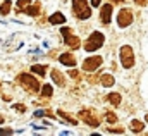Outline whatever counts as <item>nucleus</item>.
<instances>
[{
    "mask_svg": "<svg viewBox=\"0 0 148 136\" xmlns=\"http://www.w3.org/2000/svg\"><path fill=\"white\" fill-rule=\"evenodd\" d=\"M73 12L77 19H90L91 9L88 7V0H73Z\"/></svg>",
    "mask_w": 148,
    "mask_h": 136,
    "instance_id": "f257e3e1",
    "label": "nucleus"
},
{
    "mask_svg": "<svg viewBox=\"0 0 148 136\" xmlns=\"http://www.w3.org/2000/svg\"><path fill=\"white\" fill-rule=\"evenodd\" d=\"M103 34L100 33V31H93V33L90 34V38L86 40V43H84V50L86 52H95V50H98L102 45H103Z\"/></svg>",
    "mask_w": 148,
    "mask_h": 136,
    "instance_id": "f03ea898",
    "label": "nucleus"
},
{
    "mask_svg": "<svg viewBox=\"0 0 148 136\" xmlns=\"http://www.w3.org/2000/svg\"><path fill=\"white\" fill-rule=\"evenodd\" d=\"M17 81L28 90V91H33V93H36L40 91V84H38V81L31 76V74H26V72H23V74H19V78H17Z\"/></svg>",
    "mask_w": 148,
    "mask_h": 136,
    "instance_id": "7ed1b4c3",
    "label": "nucleus"
},
{
    "mask_svg": "<svg viewBox=\"0 0 148 136\" xmlns=\"http://www.w3.org/2000/svg\"><path fill=\"white\" fill-rule=\"evenodd\" d=\"M121 60H122V67L129 69L134 66V52L129 45L121 47Z\"/></svg>",
    "mask_w": 148,
    "mask_h": 136,
    "instance_id": "20e7f679",
    "label": "nucleus"
},
{
    "mask_svg": "<svg viewBox=\"0 0 148 136\" xmlns=\"http://www.w3.org/2000/svg\"><path fill=\"white\" fill-rule=\"evenodd\" d=\"M60 33L64 36V40H66V45L69 47V48H79V38L77 36H73V31L69 30V28H62L60 30Z\"/></svg>",
    "mask_w": 148,
    "mask_h": 136,
    "instance_id": "39448f33",
    "label": "nucleus"
},
{
    "mask_svg": "<svg viewBox=\"0 0 148 136\" xmlns=\"http://www.w3.org/2000/svg\"><path fill=\"white\" fill-rule=\"evenodd\" d=\"M79 119L84 121V122H86L88 126H91V128H98V124H100V119L93 115V110H81V112H79Z\"/></svg>",
    "mask_w": 148,
    "mask_h": 136,
    "instance_id": "423d86ee",
    "label": "nucleus"
},
{
    "mask_svg": "<svg viewBox=\"0 0 148 136\" xmlns=\"http://www.w3.org/2000/svg\"><path fill=\"white\" fill-rule=\"evenodd\" d=\"M133 23V12L129 10V9H122L119 14H117V24L121 26V28H126V26H129Z\"/></svg>",
    "mask_w": 148,
    "mask_h": 136,
    "instance_id": "0eeeda50",
    "label": "nucleus"
},
{
    "mask_svg": "<svg viewBox=\"0 0 148 136\" xmlns=\"http://www.w3.org/2000/svg\"><path fill=\"white\" fill-rule=\"evenodd\" d=\"M98 66H102V57L97 55V57H90V59H86L84 64H83V69H84V71H95Z\"/></svg>",
    "mask_w": 148,
    "mask_h": 136,
    "instance_id": "6e6552de",
    "label": "nucleus"
},
{
    "mask_svg": "<svg viewBox=\"0 0 148 136\" xmlns=\"http://www.w3.org/2000/svg\"><path fill=\"white\" fill-rule=\"evenodd\" d=\"M112 3H105L103 7H102V10H100V21L103 23V24H109L110 23V17H112Z\"/></svg>",
    "mask_w": 148,
    "mask_h": 136,
    "instance_id": "1a4fd4ad",
    "label": "nucleus"
},
{
    "mask_svg": "<svg viewBox=\"0 0 148 136\" xmlns=\"http://www.w3.org/2000/svg\"><path fill=\"white\" fill-rule=\"evenodd\" d=\"M100 83H102L105 88H110V86H114L115 79H114L112 74H102V76H100Z\"/></svg>",
    "mask_w": 148,
    "mask_h": 136,
    "instance_id": "9d476101",
    "label": "nucleus"
},
{
    "mask_svg": "<svg viewBox=\"0 0 148 136\" xmlns=\"http://www.w3.org/2000/svg\"><path fill=\"white\" fill-rule=\"evenodd\" d=\"M48 21H50V24H62V23H66V16L60 14V12H55V14L50 16Z\"/></svg>",
    "mask_w": 148,
    "mask_h": 136,
    "instance_id": "9b49d317",
    "label": "nucleus"
},
{
    "mask_svg": "<svg viewBox=\"0 0 148 136\" xmlns=\"http://www.w3.org/2000/svg\"><path fill=\"white\" fill-rule=\"evenodd\" d=\"M59 60L62 64H66V66H76V59H74V55H71V54H62L59 57Z\"/></svg>",
    "mask_w": 148,
    "mask_h": 136,
    "instance_id": "f8f14e48",
    "label": "nucleus"
},
{
    "mask_svg": "<svg viewBox=\"0 0 148 136\" xmlns=\"http://www.w3.org/2000/svg\"><path fill=\"white\" fill-rule=\"evenodd\" d=\"M52 79H53V81H55L59 86H64V84H66V79H64V76H62V74H60L57 69H53V71H52Z\"/></svg>",
    "mask_w": 148,
    "mask_h": 136,
    "instance_id": "ddd939ff",
    "label": "nucleus"
},
{
    "mask_svg": "<svg viewBox=\"0 0 148 136\" xmlns=\"http://www.w3.org/2000/svg\"><path fill=\"white\" fill-rule=\"evenodd\" d=\"M131 129H133L134 133H141V131L145 129V124H143L141 121L134 119V121H131Z\"/></svg>",
    "mask_w": 148,
    "mask_h": 136,
    "instance_id": "4468645a",
    "label": "nucleus"
},
{
    "mask_svg": "<svg viewBox=\"0 0 148 136\" xmlns=\"http://www.w3.org/2000/svg\"><path fill=\"white\" fill-rule=\"evenodd\" d=\"M26 12H28V16H33V17H35V16H38V14H40V3H33V5H31V7H28V9H26Z\"/></svg>",
    "mask_w": 148,
    "mask_h": 136,
    "instance_id": "2eb2a0df",
    "label": "nucleus"
},
{
    "mask_svg": "<svg viewBox=\"0 0 148 136\" xmlns=\"http://www.w3.org/2000/svg\"><path fill=\"white\" fill-rule=\"evenodd\" d=\"M31 3V0H17V12H23V10H26L28 9V5Z\"/></svg>",
    "mask_w": 148,
    "mask_h": 136,
    "instance_id": "dca6fc26",
    "label": "nucleus"
},
{
    "mask_svg": "<svg viewBox=\"0 0 148 136\" xmlns=\"http://www.w3.org/2000/svg\"><path fill=\"white\" fill-rule=\"evenodd\" d=\"M31 71H33L35 74H38V76H45L47 67H45V66H41V64H36V66H33V67H31Z\"/></svg>",
    "mask_w": 148,
    "mask_h": 136,
    "instance_id": "f3484780",
    "label": "nucleus"
},
{
    "mask_svg": "<svg viewBox=\"0 0 148 136\" xmlns=\"http://www.w3.org/2000/svg\"><path fill=\"white\" fill-rule=\"evenodd\" d=\"M107 100H109L112 105H119V103H121V95H119V93H110V95L107 97Z\"/></svg>",
    "mask_w": 148,
    "mask_h": 136,
    "instance_id": "a211bd4d",
    "label": "nucleus"
},
{
    "mask_svg": "<svg viewBox=\"0 0 148 136\" xmlns=\"http://www.w3.org/2000/svg\"><path fill=\"white\" fill-rule=\"evenodd\" d=\"M10 5H12V3H10L9 0H5V2H3V3L0 5V14H2V16L9 14V12H10Z\"/></svg>",
    "mask_w": 148,
    "mask_h": 136,
    "instance_id": "6ab92c4d",
    "label": "nucleus"
},
{
    "mask_svg": "<svg viewBox=\"0 0 148 136\" xmlns=\"http://www.w3.org/2000/svg\"><path fill=\"white\" fill-rule=\"evenodd\" d=\"M59 115H62V117H64V119H66L67 122H71V124H76V122H77V121H76L74 117H71V114H66L64 110H59Z\"/></svg>",
    "mask_w": 148,
    "mask_h": 136,
    "instance_id": "aec40b11",
    "label": "nucleus"
},
{
    "mask_svg": "<svg viewBox=\"0 0 148 136\" xmlns=\"http://www.w3.org/2000/svg\"><path fill=\"white\" fill-rule=\"evenodd\" d=\"M52 93H53L52 86H50V84H45L43 90H41V95H43V97H52Z\"/></svg>",
    "mask_w": 148,
    "mask_h": 136,
    "instance_id": "412c9836",
    "label": "nucleus"
},
{
    "mask_svg": "<svg viewBox=\"0 0 148 136\" xmlns=\"http://www.w3.org/2000/svg\"><path fill=\"white\" fill-rule=\"evenodd\" d=\"M105 115H107V121H109V122H115V121H117V115H115L114 112H107Z\"/></svg>",
    "mask_w": 148,
    "mask_h": 136,
    "instance_id": "4be33fe9",
    "label": "nucleus"
},
{
    "mask_svg": "<svg viewBox=\"0 0 148 136\" xmlns=\"http://www.w3.org/2000/svg\"><path fill=\"white\" fill-rule=\"evenodd\" d=\"M14 110H19V112H24V110H26V107H24V105H17V103H16V105H14Z\"/></svg>",
    "mask_w": 148,
    "mask_h": 136,
    "instance_id": "5701e85b",
    "label": "nucleus"
},
{
    "mask_svg": "<svg viewBox=\"0 0 148 136\" xmlns=\"http://www.w3.org/2000/svg\"><path fill=\"white\" fill-rule=\"evenodd\" d=\"M14 131H10V129H0V135H12Z\"/></svg>",
    "mask_w": 148,
    "mask_h": 136,
    "instance_id": "b1692460",
    "label": "nucleus"
},
{
    "mask_svg": "<svg viewBox=\"0 0 148 136\" xmlns=\"http://www.w3.org/2000/svg\"><path fill=\"white\" fill-rule=\"evenodd\" d=\"M69 76H71L73 79H77V71H71V72H69Z\"/></svg>",
    "mask_w": 148,
    "mask_h": 136,
    "instance_id": "393cba45",
    "label": "nucleus"
},
{
    "mask_svg": "<svg viewBox=\"0 0 148 136\" xmlns=\"http://www.w3.org/2000/svg\"><path fill=\"white\" fill-rule=\"evenodd\" d=\"M109 133H124V129H109Z\"/></svg>",
    "mask_w": 148,
    "mask_h": 136,
    "instance_id": "a878e982",
    "label": "nucleus"
},
{
    "mask_svg": "<svg viewBox=\"0 0 148 136\" xmlns=\"http://www.w3.org/2000/svg\"><path fill=\"white\" fill-rule=\"evenodd\" d=\"M91 5H93V7H97V5H100V0H91Z\"/></svg>",
    "mask_w": 148,
    "mask_h": 136,
    "instance_id": "bb28decb",
    "label": "nucleus"
},
{
    "mask_svg": "<svg viewBox=\"0 0 148 136\" xmlns=\"http://www.w3.org/2000/svg\"><path fill=\"white\" fill-rule=\"evenodd\" d=\"M134 2H136V3H140V5H145L148 0H134Z\"/></svg>",
    "mask_w": 148,
    "mask_h": 136,
    "instance_id": "cd10ccee",
    "label": "nucleus"
},
{
    "mask_svg": "<svg viewBox=\"0 0 148 136\" xmlns=\"http://www.w3.org/2000/svg\"><path fill=\"white\" fill-rule=\"evenodd\" d=\"M35 117H43V112H41V110H38V112H35Z\"/></svg>",
    "mask_w": 148,
    "mask_h": 136,
    "instance_id": "c85d7f7f",
    "label": "nucleus"
},
{
    "mask_svg": "<svg viewBox=\"0 0 148 136\" xmlns=\"http://www.w3.org/2000/svg\"><path fill=\"white\" fill-rule=\"evenodd\" d=\"M3 121H5V117H3V115H0V124H2Z\"/></svg>",
    "mask_w": 148,
    "mask_h": 136,
    "instance_id": "c756f323",
    "label": "nucleus"
},
{
    "mask_svg": "<svg viewBox=\"0 0 148 136\" xmlns=\"http://www.w3.org/2000/svg\"><path fill=\"white\" fill-rule=\"evenodd\" d=\"M115 2H122V0H115Z\"/></svg>",
    "mask_w": 148,
    "mask_h": 136,
    "instance_id": "7c9ffc66",
    "label": "nucleus"
},
{
    "mask_svg": "<svg viewBox=\"0 0 148 136\" xmlns=\"http://www.w3.org/2000/svg\"><path fill=\"white\" fill-rule=\"evenodd\" d=\"M147 122H148V115H147Z\"/></svg>",
    "mask_w": 148,
    "mask_h": 136,
    "instance_id": "2f4dec72",
    "label": "nucleus"
}]
</instances>
